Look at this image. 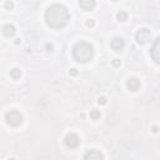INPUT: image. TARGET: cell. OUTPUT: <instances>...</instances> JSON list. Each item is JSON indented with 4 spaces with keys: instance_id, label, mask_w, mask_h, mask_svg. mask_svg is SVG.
I'll return each mask as SVG.
<instances>
[{
    "instance_id": "7",
    "label": "cell",
    "mask_w": 160,
    "mask_h": 160,
    "mask_svg": "<svg viewBox=\"0 0 160 160\" xmlns=\"http://www.w3.org/2000/svg\"><path fill=\"white\" fill-rule=\"evenodd\" d=\"M84 160H104V155L99 150L93 149V150H89L85 153Z\"/></svg>"
},
{
    "instance_id": "22",
    "label": "cell",
    "mask_w": 160,
    "mask_h": 160,
    "mask_svg": "<svg viewBox=\"0 0 160 160\" xmlns=\"http://www.w3.org/2000/svg\"><path fill=\"white\" fill-rule=\"evenodd\" d=\"M9 160H15V159H14V158H12V159H9Z\"/></svg>"
},
{
    "instance_id": "21",
    "label": "cell",
    "mask_w": 160,
    "mask_h": 160,
    "mask_svg": "<svg viewBox=\"0 0 160 160\" xmlns=\"http://www.w3.org/2000/svg\"><path fill=\"white\" fill-rule=\"evenodd\" d=\"M154 133H156L158 131V126H154V130H153Z\"/></svg>"
},
{
    "instance_id": "3",
    "label": "cell",
    "mask_w": 160,
    "mask_h": 160,
    "mask_svg": "<svg viewBox=\"0 0 160 160\" xmlns=\"http://www.w3.org/2000/svg\"><path fill=\"white\" fill-rule=\"evenodd\" d=\"M5 120H6V123L9 125L18 126L23 123V115L17 110H12V111H9V113H6V115H5Z\"/></svg>"
},
{
    "instance_id": "8",
    "label": "cell",
    "mask_w": 160,
    "mask_h": 160,
    "mask_svg": "<svg viewBox=\"0 0 160 160\" xmlns=\"http://www.w3.org/2000/svg\"><path fill=\"white\" fill-rule=\"evenodd\" d=\"M126 86H128V89H129L130 92H138V90L140 89V86H141L140 80H138L136 78H130V79H128Z\"/></svg>"
},
{
    "instance_id": "1",
    "label": "cell",
    "mask_w": 160,
    "mask_h": 160,
    "mask_svg": "<svg viewBox=\"0 0 160 160\" xmlns=\"http://www.w3.org/2000/svg\"><path fill=\"white\" fill-rule=\"evenodd\" d=\"M69 18H70V15H69L68 9L60 4H53L51 6L48 8L45 13L46 24L54 29H59L66 25Z\"/></svg>"
},
{
    "instance_id": "11",
    "label": "cell",
    "mask_w": 160,
    "mask_h": 160,
    "mask_svg": "<svg viewBox=\"0 0 160 160\" xmlns=\"http://www.w3.org/2000/svg\"><path fill=\"white\" fill-rule=\"evenodd\" d=\"M79 5L81 6L84 10H90L94 8L95 5V1H93V0H81V1L79 3Z\"/></svg>"
},
{
    "instance_id": "19",
    "label": "cell",
    "mask_w": 160,
    "mask_h": 160,
    "mask_svg": "<svg viewBox=\"0 0 160 160\" xmlns=\"http://www.w3.org/2000/svg\"><path fill=\"white\" fill-rule=\"evenodd\" d=\"M76 74H78V70H76V69H71V70H70V75H73V76H75V75H76Z\"/></svg>"
},
{
    "instance_id": "18",
    "label": "cell",
    "mask_w": 160,
    "mask_h": 160,
    "mask_svg": "<svg viewBox=\"0 0 160 160\" xmlns=\"http://www.w3.org/2000/svg\"><path fill=\"white\" fill-rule=\"evenodd\" d=\"M113 65H114L115 68H116V66H120V65H121V61H120L119 59H114V60H113Z\"/></svg>"
},
{
    "instance_id": "9",
    "label": "cell",
    "mask_w": 160,
    "mask_h": 160,
    "mask_svg": "<svg viewBox=\"0 0 160 160\" xmlns=\"http://www.w3.org/2000/svg\"><path fill=\"white\" fill-rule=\"evenodd\" d=\"M151 56H153V59L155 60L156 63H159V38L155 40V43H154V45L151 48Z\"/></svg>"
},
{
    "instance_id": "5",
    "label": "cell",
    "mask_w": 160,
    "mask_h": 160,
    "mask_svg": "<svg viewBox=\"0 0 160 160\" xmlns=\"http://www.w3.org/2000/svg\"><path fill=\"white\" fill-rule=\"evenodd\" d=\"M64 141H65V145L68 148H70V149H74V148H76L79 144H80V139H79V136L76 134H74V133H70V134H68L65 136V139H64Z\"/></svg>"
},
{
    "instance_id": "20",
    "label": "cell",
    "mask_w": 160,
    "mask_h": 160,
    "mask_svg": "<svg viewBox=\"0 0 160 160\" xmlns=\"http://www.w3.org/2000/svg\"><path fill=\"white\" fill-rule=\"evenodd\" d=\"M15 44H20V39H15Z\"/></svg>"
},
{
    "instance_id": "6",
    "label": "cell",
    "mask_w": 160,
    "mask_h": 160,
    "mask_svg": "<svg viewBox=\"0 0 160 160\" xmlns=\"http://www.w3.org/2000/svg\"><path fill=\"white\" fill-rule=\"evenodd\" d=\"M110 46H111V49L115 51H121L125 48V40L120 38V36H115V38L111 40Z\"/></svg>"
},
{
    "instance_id": "4",
    "label": "cell",
    "mask_w": 160,
    "mask_h": 160,
    "mask_svg": "<svg viewBox=\"0 0 160 160\" xmlns=\"http://www.w3.org/2000/svg\"><path fill=\"white\" fill-rule=\"evenodd\" d=\"M135 39H136V41L139 43V44H141V45L146 44V43H149V41H150V39H151L150 30H148V29H145V28L138 30L136 34H135Z\"/></svg>"
},
{
    "instance_id": "15",
    "label": "cell",
    "mask_w": 160,
    "mask_h": 160,
    "mask_svg": "<svg viewBox=\"0 0 160 160\" xmlns=\"http://www.w3.org/2000/svg\"><path fill=\"white\" fill-rule=\"evenodd\" d=\"M5 8H6L8 10L13 9V8H14V3H13V1H6V3H5Z\"/></svg>"
},
{
    "instance_id": "17",
    "label": "cell",
    "mask_w": 160,
    "mask_h": 160,
    "mask_svg": "<svg viewBox=\"0 0 160 160\" xmlns=\"http://www.w3.org/2000/svg\"><path fill=\"white\" fill-rule=\"evenodd\" d=\"M98 101H99V104H101V105H105V104H106V98H105V97H100Z\"/></svg>"
},
{
    "instance_id": "12",
    "label": "cell",
    "mask_w": 160,
    "mask_h": 160,
    "mask_svg": "<svg viewBox=\"0 0 160 160\" xmlns=\"http://www.w3.org/2000/svg\"><path fill=\"white\" fill-rule=\"evenodd\" d=\"M10 76H12L13 79H19L20 76H21V70L20 69H18V68H15V69H13V70H10Z\"/></svg>"
},
{
    "instance_id": "10",
    "label": "cell",
    "mask_w": 160,
    "mask_h": 160,
    "mask_svg": "<svg viewBox=\"0 0 160 160\" xmlns=\"http://www.w3.org/2000/svg\"><path fill=\"white\" fill-rule=\"evenodd\" d=\"M3 34L5 36H8V38H10V36H13L15 34V26L13 24H6L4 25L3 28Z\"/></svg>"
},
{
    "instance_id": "16",
    "label": "cell",
    "mask_w": 160,
    "mask_h": 160,
    "mask_svg": "<svg viewBox=\"0 0 160 160\" xmlns=\"http://www.w3.org/2000/svg\"><path fill=\"white\" fill-rule=\"evenodd\" d=\"M94 25H95V23H94L93 19H88L86 20V26H88V28H93Z\"/></svg>"
},
{
    "instance_id": "13",
    "label": "cell",
    "mask_w": 160,
    "mask_h": 160,
    "mask_svg": "<svg viewBox=\"0 0 160 160\" xmlns=\"http://www.w3.org/2000/svg\"><path fill=\"white\" fill-rule=\"evenodd\" d=\"M100 116H101L100 110H98V109H93L92 111H90V118H92L93 120H99V119H100Z\"/></svg>"
},
{
    "instance_id": "2",
    "label": "cell",
    "mask_w": 160,
    "mask_h": 160,
    "mask_svg": "<svg viewBox=\"0 0 160 160\" xmlns=\"http://www.w3.org/2000/svg\"><path fill=\"white\" fill-rule=\"evenodd\" d=\"M73 56L79 63H86L93 59L94 49L93 46L85 41H80L73 48Z\"/></svg>"
},
{
    "instance_id": "14",
    "label": "cell",
    "mask_w": 160,
    "mask_h": 160,
    "mask_svg": "<svg viewBox=\"0 0 160 160\" xmlns=\"http://www.w3.org/2000/svg\"><path fill=\"white\" fill-rule=\"evenodd\" d=\"M118 19L120 21H126L128 20V14L126 12H123V10H120V12L118 13Z\"/></svg>"
}]
</instances>
